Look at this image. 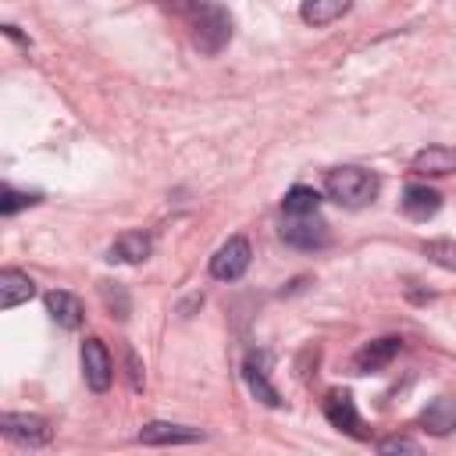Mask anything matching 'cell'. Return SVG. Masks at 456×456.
<instances>
[{"mask_svg": "<svg viewBox=\"0 0 456 456\" xmlns=\"http://www.w3.org/2000/svg\"><path fill=\"white\" fill-rule=\"evenodd\" d=\"M378 175L367 171V167H356V164H346V167H331L324 175V192L328 200H335L338 207H367L374 196H378Z\"/></svg>", "mask_w": 456, "mask_h": 456, "instance_id": "obj_1", "label": "cell"}, {"mask_svg": "<svg viewBox=\"0 0 456 456\" xmlns=\"http://www.w3.org/2000/svg\"><path fill=\"white\" fill-rule=\"evenodd\" d=\"M189 25H192V43L203 53H221L232 39V14L217 4H192L185 7Z\"/></svg>", "mask_w": 456, "mask_h": 456, "instance_id": "obj_2", "label": "cell"}, {"mask_svg": "<svg viewBox=\"0 0 456 456\" xmlns=\"http://www.w3.org/2000/svg\"><path fill=\"white\" fill-rule=\"evenodd\" d=\"M281 239L292 249L314 253V249H324L331 235H328V224L321 221V214H306V217H285L281 221Z\"/></svg>", "mask_w": 456, "mask_h": 456, "instance_id": "obj_3", "label": "cell"}, {"mask_svg": "<svg viewBox=\"0 0 456 456\" xmlns=\"http://www.w3.org/2000/svg\"><path fill=\"white\" fill-rule=\"evenodd\" d=\"M0 428H4V435L11 442H21V445H46L53 438L50 420L39 417V413H14L11 410V413L0 417Z\"/></svg>", "mask_w": 456, "mask_h": 456, "instance_id": "obj_4", "label": "cell"}, {"mask_svg": "<svg viewBox=\"0 0 456 456\" xmlns=\"http://www.w3.org/2000/svg\"><path fill=\"white\" fill-rule=\"evenodd\" d=\"M249 256H253L249 242H246L242 235H232V239H228V242L210 256V274H214L217 281H235V278H242V274H246Z\"/></svg>", "mask_w": 456, "mask_h": 456, "instance_id": "obj_5", "label": "cell"}, {"mask_svg": "<svg viewBox=\"0 0 456 456\" xmlns=\"http://www.w3.org/2000/svg\"><path fill=\"white\" fill-rule=\"evenodd\" d=\"M82 378L93 392H107L110 381H114V360H110V353L100 338L82 342Z\"/></svg>", "mask_w": 456, "mask_h": 456, "instance_id": "obj_6", "label": "cell"}, {"mask_svg": "<svg viewBox=\"0 0 456 456\" xmlns=\"http://www.w3.org/2000/svg\"><path fill=\"white\" fill-rule=\"evenodd\" d=\"M324 417L331 428L353 435V438H367V428H363V417L356 413V403L349 392H328L324 395Z\"/></svg>", "mask_w": 456, "mask_h": 456, "instance_id": "obj_7", "label": "cell"}, {"mask_svg": "<svg viewBox=\"0 0 456 456\" xmlns=\"http://www.w3.org/2000/svg\"><path fill=\"white\" fill-rule=\"evenodd\" d=\"M139 442L142 445H189V442H203L200 428L189 424H171V420H150L139 428Z\"/></svg>", "mask_w": 456, "mask_h": 456, "instance_id": "obj_8", "label": "cell"}, {"mask_svg": "<svg viewBox=\"0 0 456 456\" xmlns=\"http://www.w3.org/2000/svg\"><path fill=\"white\" fill-rule=\"evenodd\" d=\"M399 349H403V338H395V335L374 338V342H367V346H360V349H356V356H353V367H356V374H370V370H381V367H388V363L399 356Z\"/></svg>", "mask_w": 456, "mask_h": 456, "instance_id": "obj_9", "label": "cell"}, {"mask_svg": "<svg viewBox=\"0 0 456 456\" xmlns=\"http://www.w3.org/2000/svg\"><path fill=\"white\" fill-rule=\"evenodd\" d=\"M410 167L417 175H431V178H442V175H452L456 171V150L452 146H424L413 153Z\"/></svg>", "mask_w": 456, "mask_h": 456, "instance_id": "obj_10", "label": "cell"}, {"mask_svg": "<svg viewBox=\"0 0 456 456\" xmlns=\"http://www.w3.org/2000/svg\"><path fill=\"white\" fill-rule=\"evenodd\" d=\"M420 428L428 431V435H449V431H456V395H438V399H431L428 406H424V413H420Z\"/></svg>", "mask_w": 456, "mask_h": 456, "instance_id": "obj_11", "label": "cell"}, {"mask_svg": "<svg viewBox=\"0 0 456 456\" xmlns=\"http://www.w3.org/2000/svg\"><path fill=\"white\" fill-rule=\"evenodd\" d=\"M438 207H442V196L431 185H406V192H403V214L410 221H428V217L438 214Z\"/></svg>", "mask_w": 456, "mask_h": 456, "instance_id": "obj_12", "label": "cell"}, {"mask_svg": "<svg viewBox=\"0 0 456 456\" xmlns=\"http://www.w3.org/2000/svg\"><path fill=\"white\" fill-rule=\"evenodd\" d=\"M153 253V242L146 232H125L114 239V246L107 249V260H118V264H142L146 256Z\"/></svg>", "mask_w": 456, "mask_h": 456, "instance_id": "obj_13", "label": "cell"}, {"mask_svg": "<svg viewBox=\"0 0 456 456\" xmlns=\"http://www.w3.org/2000/svg\"><path fill=\"white\" fill-rule=\"evenodd\" d=\"M32 296H36V281L25 271H14V267L0 271V306L4 310H14L18 303H25Z\"/></svg>", "mask_w": 456, "mask_h": 456, "instance_id": "obj_14", "label": "cell"}, {"mask_svg": "<svg viewBox=\"0 0 456 456\" xmlns=\"http://www.w3.org/2000/svg\"><path fill=\"white\" fill-rule=\"evenodd\" d=\"M264 363H267V356H264V353H253V356L246 360V367H242L246 385H249V392H253V395H256L264 406H281V395H278V388L267 381Z\"/></svg>", "mask_w": 456, "mask_h": 456, "instance_id": "obj_15", "label": "cell"}, {"mask_svg": "<svg viewBox=\"0 0 456 456\" xmlns=\"http://www.w3.org/2000/svg\"><path fill=\"white\" fill-rule=\"evenodd\" d=\"M46 314H50L61 328H68V331L82 324V303H78L71 292H64V289L46 292Z\"/></svg>", "mask_w": 456, "mask_h": 456, "instance_id": "obj_16", "label": "cell"}, {"mask_svg": "<svg viewBox=\"0 0 456 456\" xmlns=\"http://www.w3.org/2000/svg\"><path fill=\"white\" fill-rule=\"evenodd\" d=\"M349 11V4L346 0H306L303 7H299V18L306 21V25H328V21H335V18H342Z\"/></svg>", "mask_w": 456, "mask_h": 456, "instance_id": "obj_17", "label": "cell"}, {"mask_svg": "<svg viewBox=\"0 0 456 456\" xmlns=\"http://www.w3.org/2000/svg\"><path fill=\"white\" fill-rule=\"evenodd\" d=\"M317 207H321V196L310 185H296L281 200V214L285 217H306V214H317Z\"/></svg>", "mask_w": 456, "mask_h": 456, "instance_id": "obj_18", "label": "cell"}, {"mask_svg": "<svg viewBox=\"0 0 456 456\" xmlns=\"http://www.w3.org/2000/svg\"><path fill=\"white\" fill-rule=\"evenodd\" d=\"M378 456H424V449L410 435H388L378 442Z\"/></svg>", "mask_w": 456, "mask_h": 456, "instance_id": "obj_19", "label": "cell"}, {"mask_svg": "<svg viewBox=\"0 0 456 456\" xmlns=\"http://www.w3.org/2000/svg\"><path fill=\"white\" fill-rule=\"evenodd\" d=\"M28 203H39V192H18L14 185H4V189H0V214H4V217H11L14 210H21V207H28Z\"/></svg>", "mask_w": 456, "mask_h": 456, "instance_id": "obj_20", "label": "cell"}, {"mask_svg": "<svg viewBox=\"0 0 456 456\" xmlns=\"http://www.w3.org/2000/svg\"><path fill=\"white\" fill-rule=\"evenodd\" d=\"M424 253H428L435 264L456 271V242H452V239H431V242H424Z\"/></svg>", "mask_w": 456, "mask_h": 456, "instance_id": "obj_21", "label": "cell"}, {"mask_svg": "<svg viewBox=\"0 0 456 456\" xmlns=\"http://www.w3.org/2000/svg\"><path fill=\"white\" fill-rule=\"evenodd\" d=\"M103 299H107V306H110V310H114V303H118V317H128V299H125V292H121V289L103 285Z\"/></svg>", "mask_w": 456, "mask_h": 456, "instance_id": "obj_22", "label": "cell"}, {"mask_svg": "<svg viewBox=\"0 0 456 456\" xmlns=\"http://www.w3.org/2000/svg\"><path fill=\"white\" fill-rule=\"evenodd\" d=\"M128 370H132V385H135V388H142V374H139L142 367H139V356H135L132 349H128Z\"/></svg>", "mask_w": 456, "mask_h": 456, "instance_id": "obj_23", "label": "cell"}]
</instances>
